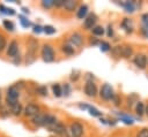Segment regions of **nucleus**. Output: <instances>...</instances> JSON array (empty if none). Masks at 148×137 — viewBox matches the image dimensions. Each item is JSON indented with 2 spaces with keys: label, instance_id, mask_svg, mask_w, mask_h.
<instances>
[{
  "label": "nucleus",
  "instance_id": "nucleus-37",
  "mask_svg": "<svg viewBox=\"0 0 148 137\" xmlns=\"http://www.w3.org/2000/svg\"><path fill=\"white\" fill-rule=\"evenodd\" d=\"M112 101H113V104H114L116 106H119V105H120V101H121V99H120V97H119V96L114 94V97L112 98Z\"/></svg>",
  "mask_w": 148,
  "mask_h": 137
},
{
  "label": "nucleus",
  "instance_id": "nucleus-4",
  "mask_svg": "<svg viewBox=\"0 0 148 137\" xmlns=\"http://www.w3.org/2000/svg\"><path fill=\"white\" fill-rule=\"evenodd\" d=\"M83 131H84V128H83V125L80 122H73V123H71V127H69L71 137H82Z\"/></svg>",
  "mask_w": 148,
  "mask_h": 137
},
{
  "label": "nucleus",
  "instance_id": "nucleus-36",
  "mask_svg": "<svg viewBox=\"0 0 148 137\" xmlns=\"http://www.w3.org/2000/svg\"><path fill=\"white\" fill-rule=\"evenodd\" d=\"M20 18H21V24L24 26V28H28V26H30L31 25V23L25 18V17H23V16H20Z\"/></svg>",
  "mask_w": 148,
  "mask_h": 137
},
{
  "label": "nucleus",
  "instance_id": "nucleus-25",
  "mask_svg": "<svg viewBox=\"0 0 148 137\" xmlns=\"http://www.w3.org/2000/svg\"><path fill=\"white\" fill-rule=\"evenodd\" d=\"M0 12L3 13V14H7V15H14V14H15V10H14L13 8L5 7L3 5H0Z\"/></svg>",
  "mask_w": 148,
  "mask_h": 137
},
{
  "label": "nucleus",
  "instance_id": "nucleus-47",
  "mask_svg": "<svg viewBox=\"0 0 148 137\" xmlns=\"http://www.w3.org/2000/svg\"><path fill=\"white\" fill-rule=\"evenodd\" d=\"M51 137H57V136H51Z\"/></svg>",
  "mask_w": 148,
  "mask_h": 137
},
{
  "label": "nucleus",
  "instance_id": "nucleus-44",
  "mask_svg": "<svg viewBox=\"0 0 148 137\" xmlns=\"http://www.w3.org/2000/svg\"><path fill=\"white\" fill-rule=\"evenodd\" d=\"M145 114L148 116V105H147V106H146V108H145Z\"/></svg>",
  "mask_w": 148,
  "mask_h": 137
},
{
  "label": "nucleus",
  "instance_id": "nucleus-40",
  "mask_svg": "<svg viewBox=\"0 0 148 137\" xmlns=\"http://www.w3.org/2000/svg\"><path fill=\"white\" fill-rule=\"evenodd\" d=\"M32 31H34V33H40V32L43 31V26H40V25H35Z\"/></svg>",
  "mask_w": 148,
  "mask_h": 137
},
{
  "label": "nucleus",
  "instance_id": "nucleus-8",
  "mask_svg": "<svg viewBox=\"0 0 148 137\" xmlns=\"http://www.w3.org/2000/svg\"><path fill=\"white\" fill-rule=\"evenodd\" d=\"M68 41L71 43L72 46L80 47V46H82V44H83V37H82L81 33H79V32H74V33H72V35L69 36Z\"/></svg>",
  "mask_w": 148,
  "mask_h": 137
},
{
  "label": "nucleus",
  "instance_id": "nucleus-33",
  "mask_svg": "<svg viewBox=\"0 0 148 137\" xmlns=\"http://www.w3.org/2000/svg\"><path fill=\"white\" fill-rule=\"evenodd\" d=\"M141 22H142V25L148 28V13H145L141 15Z\"/></svg>",
  "mask_w": 148,
  "mask_h": 137
},
{
  "label": "nucleus",
  "instance_id": "nucleus-38",
  "mask_svg": "<svg viewBox=\"0 0 148 137\" xmlns=\"http://www.w3.org/2000/svg\"><path fill=\"white\" fill-rule=\"evenodd\" d=\"M69 93H71V86H69V84H65L62 94H65V96H68Z\"/></svg>",
  "mask_w": 148,
  "mask_h": 137
},
{
  "label": "nucleus",
  "instance_id": "nucleus-35",
  "mask_svg": "<svg viewBox=\"0 0 148 137\" xmlns=\"http://www.w3.org/2000/svg\"><path fill=\"white\" fill-rule=\"evenodd\" d=\"M6 47V38L3 35L0 33V52L3 51V48Z\"/></svg>",
  "mask_w": 148,
  "mask_h": 137
},
{
  "label": "nucleus",
  "instance_id": "nucleus-46",
  "mask_svg": "<svg viewBox=\"0 0 148 137\" xmlns=\"http://www.w3.org/2000/svg\"><path fill=\"white\" fill-rule=\"evenodd\" d=\"M0 100H1V93H0Z\"/></svg>",
  "mask_w": 148,
  "mask_h": 137
},
{
  "label": "nucleus",
  "instance_id": "nucleus-1",
  "mask_svg": "<svg viewBox=\"0 0 148 137\" xmlns=\"http://www.w3.org/2000/svg\"><path fill=\"white\" fill-rule=\"evenodd\" d=\"M18 97H20V91H18V89H17L15 85L8 87V90H7V96H6V104H7V106L10 107V106H13L14 104H16Z\"/></svg>",
  "mask_w": 148,
  "mask_h": 137
},
{
  "label": "nucleus",
  "instance_id": "nucleus-21",
  "mask_svg": "<svg viewBox=\"0 0 148 137\" xmlns=\"http://www.w3.org/2000/svg\"><path fill=\"white\" fill-rule=\"evenodd\" d=\"M52 91H53L54 97H61L62 96V89H61L60 84H58V83L52 85Z\"/></svg>",
  "mask_w": 148,
  "mask_h": 137
},
{
  "label": "nucleus",
  "instance_id": "nucleus-41",
  "mask_svg": "<svg viewBox=\"0 0 148 137\" xmlns=\"http://www.w3.org/2000/svg\"><path fill=\"white\" fill-rule=\"evenodd\" d=\"M113 36V29H112V25L109 24L108 25V37H112Z\"/></svg>",
  "mask_w": 148,
  "mask_h": 137
},
{
  "label": "nucleus",
  "instance_id": "nucleus-13",
  "mask_svg": "<svg viewBox=\"0 0 148 137\" xmlns=\"http://www.w3.org/2000/svg\"><path fill=\"white\" fill-rule=\"evenodd\" d=\"M87 14H88V6L87 5H82L79 7V10L76 12V17L80 18V20H83L87 17Z\"/></svg>",
  "mask_w": 148,
  "mask_h": 137
},
{
  "label": "nucleus",
  "instance_id": "nucleus-28",
  "mask_svg": "<svg viewBox=\"0 0 148 137\" xmlns=\"http://www.w3.org/2000/svg\"><path fill=\"white\" fill-rule=\"evenodd\" d=\"M36 92L38 94H40V96H46L47 94V87H46V85H39V86H37Z\"/></svg>",
  "mask_w": 148,
  "mask_h": 137
},
{
  "label": "nucleus",
  "instance_id": "nucleus-26",
  "mask_svg": "<svg viewBox=\"0 0 148 137\" xmlns=\"http://www.w3.org/2000/svg\"><path fill=\"white\" fill-rule=\"evenodd\" d=\"M119 116H120V120L125 123V124H133V119L132 117H130V116H127V115H124V114H118Z\"/></svg>",
  "mask_w": 148,
  "mask_h": 137
},
{
  "label": "nucleus",
  "instance_id": "nucleus-42",
  "mask_svg": "<svg viewBox=\"0 0 148 137\" xmlns=\"http://www.w3.org/2000/svg\"><path fill=\"white\" fill-rule=\"evenodd\" d=\"M64 0H54V6L56 7H60V6H64Z\"/></svg>",
  "mask_w": 148,
  "mask_h": 137
},
{
  "label": "nucleus",
  "instance_id": "nucleus-22",
  "mask_svg": "<svg viewBox=\"0 0 148 137\" xmlns=\"http://www.w3.org/2000/svg\"><path fill=\"white\" fill-rule=\"evenodd\" d=\"M61 51L65 53V54H67V55H72V54H74V47L72 46V45H68V44H64L62 46H61Z\"/></svg>",
  "mask_w": 148,
  "mask_h": 137
},
{
  "label": "nucleus",
  "instance_id": "nucleus-9",
  "mask_svg": "<svg viewBox=\"0 0 148 137\" xmlns=\"http://www.w3.org/2000/svg\"><path fill=\"white\" fill-rule=\"evenodd\" d=\"M96 22H97V16H96L94 13H91V14H89V15L84 18V21H83V26H84V29L90 30V29H92V28L95 26Z\"/></svg>",
  "mask_w": 148,
  "mask_h": 137
},
{
  "label": "nucleus",
  "instance_id": "nucleus-2",
  "mask_svg": "<svg viewBox=\"0 0 148 137\" xmlns=\"http://www.w3.org/2000/svg\"><path fill=\"white\" fill-rule=\"evenodd\" d=\"M99 97L103 99V100H112V98L114 97V92H113V87L105 83L102 85L101 90H99Z\"/></svg>",
  "mask_w": 148,
  "mask_h": 137
},
{
  "label": "nucleus",
  "instance_id": "nucleus-6",
  "mask_svg": "<svg viewBox=\"0 0 148 137\" xmlns=\"http://www.w3.org/2000/svg\"><path fill=\"white\" fill-rule=\"evenodd\" d=\"M39 112H40L39 106L36 105V104H32V102L31 104H28L24 107V109H23V114L25 116H28V117H34L35 115L39 114Z\"/></svg>",
  "mask_w": 148,
  "mask_h": 137
},
{
  "label": "nucleus",
  "instance_id": "nucleus-16",
  "mask_svg": "<svg viewBox=\"0 0 148 137\" xmlns=\"http://www.w3.org/2000/svg\"><path fill=\"white\" fill-rule=\"evenodd\" d=\"M121 28L126 31V32H132L133 31V24L132 21L130 18H124L121 22Z\"/></svg>",
  "mask_w": 148,
  "mask_h": 137
},
{
  "label": "nucleus",
  "instance_id": "nucleus-18",
  "mask_svg": "<svg viewBox=\"0 0 148 137\" xmlns=\"http://www.w3.org/2000/svg\"><path fill=\"white\" fill-rule=\"evenodd\" d=\"M132 54H133V48L131 46H128V45L121 46V56L123 58H130V56H132Z\"/></svg>",
  "mask_w": 148,
  "mask_h": 137
},
{
  "label": "nucleus",
  "instance_id": "nucleus-39",
  "mask_svg": "<svg viewBox=\"0 0 148 137\" xmlns=\"http://www.w3.org/2000/svg\"><path fill=\"white\" fill-rule=\"evenodd\" d=\"M141 33H142V36L143 37H146V38H148V28H146V26H141Z\"/></svg>",
  "mask_w": 148,
  "mask_h": 137
},
{
  "label": "nucleus",
  "instance_id": "nucleus-23",
  "mask_svg": "<svg viewBox=\"0 0 148 137\" xmlns=\"http://www.w3.org/2000/svg\"><path fill=\"white\" fill-rule=\"evenodd\" d=\"M91 31H92V35L94 36H103L104 35V28L101 26V25H95L91 29Z\"/></svg>",
  "mask_w": 148,
  "mask_h": 137
},
{
  "label": "nucleus",
  "instance_id": "nucleus-34",
  "mask_svg": "<svg viewBox=\"0 0 148 137\" xmlns=\"http://www.w3.org/2000/svg\"><path fill=\"white\" fill-rule=\"evenodd\" d=\"M136 137H148V128L141 129V130L136 134Z\"/></svg>",
  "mask_w": 148,
  "mask_h": 137
},
{
  "label": "nucleus",
  "instance_id": "nucleus-31",
  "mask_svg": "<svg viewBox=\"0 0 148 137\" xmlns=\"http://www.w3.org/2000/svg\"><path fill=\"white\" fill-rule=\"evenodd\" d=\"M99 46H101V51H102V52H108V51L111 50V46H110V44H109L108 41H102V43H99Z\"/></svg>",
  "mask_w": 148,
  "mask_h": 137
},
{
  "label": "nucleus",
  "instance_id": "nucleus-43",
  "mask_svg": "<svg viewBox=\"0 0 148 137\" xmlns=\"http://www.w3.org/2000/svg\"><path fill=\"white\" fill-rule=\"evenodd\" d=\"M98 43H99V41H98L96 38H91V39H90V44H91V45H97Z\"/></svg>",
  "mask_w": 148,
  "mask_h": 137
},
{
  "label": "nucleus",
  "instance_id": "nucleus-10",
  "mask_svg": "<svg viewBox=\"0 0 148 137\" xmlns=\"http://www.w3.org/2000/svg\"><path fill=\"white\" fill-rule=\"evenodd\" d=\"M18 53V44L16 40H12L7 47V55L10 58H15Z\"/></svg>",
  "mask_w": 148,
  "mask_h": 137
},
{
  "label": "nucleus",
  "instance_id": "nucleus-19",
  "mask_svg": "<svg viewBox=\"0 0 148 137\" xmlns=\"http://www.w3.org/2000/svg\"><path fill=\"white\" fill-rule=\"evenodd\" d=\"M121 6L124 7V9L127 12V13H133L135 10V5L133 1H125V2H121Z\"/></svg>",
  "mask_w": 148,
  "mask_h": 137
},
{
  "label": "nucleus",
  "instance_id": "nucleus-27",
  "mask_svg": "<svg viewBox=\"0 0 148 137\" xmlns=\"http://www.w3.org/2000/svg\"><path fill=\"white\" fill-rule=\"evenodd\" d=\"M40 5H42L43 8L49 9V8H51L52 6H54V0H43V1L40 2Z\"/></svg>",
  "mask_w": 148,
  "mask_h": 137
},
{
  "label": "nucleus",
  "instance_id": "nucleus-15",
  "mask_svg": "<svg viewBox=\"0 0 148 137\" xmlns=\"http://www.w3.org/2000/svg\"><path fill=\"white\" fill-rule=\"evenodd\" d=\"M76 6H77V2H76L75 0H66V1L64 2V6H62V7H64L67 12H73V10H75Z\"/></svg>",
  "mask_w": 148,
  "mask_h": 137
},
{
  "label": "nucleus",
  "instance_id": "nucleus-45",
  "mask_svg": "<svg viewBox=\"0 0 148 137\" xmlns=\"http://www.w3.org/2000/svg\"><path fill=\"white\" fill-rule=\"evenodd\" d=\"M23 12H24V13H29V10H28L27 8H23Z\"/></svg>",
  "mask_w": 148,
  "mask_h": 137
},
{
  "label": "nucleus",
  "instance_id": "nucleus-14",
  "mask_svg": "<svg viewBox=\"0 0 148 137\" xmlns=\"http://www.w3.org/2000/svg\"><path fill=\"white\" fill-rule=\"evenodd\" d=\"M58 121H57V117L54 116V115H50V114H46V116H45V122H44V125H46L49 129L51 128V127H53L56 123H57Z\"/></svg>",
  "mask_w": 148,
  "mask_h": 137
},
{
  "label": "nucleus",
  "instance_id": "nucleus-11",
  "mask_svg": "<svg viewBox=\"0 0 148 137\" xmlns=\"http://www.w3.org/2000/svg\"><path fill=\"white\" fill-rule=\"evenodd\" d=\"M45 116H46V114H42V113H39V114L35 115L34 117H31V123H32L34 125H36V127L44 125V122H45Z\"/></svg>",
  "mask_w": 148,
  "mask_h": 137
},
{
  "label": "nucleus",
  "instance_id": "nucleus-12",
  "mask_svg": "<svg viewBox=\"0 0 148 137\" xmlns=\"http://www.w3.org/2000/svg\"><path fill=\"white\" fill-rule=\"evenodd\" d=\"M50 130L53 131V132H56V134H58V135H62V134L66 132V127L61 122H57L53 127L50 128Z\"/></svg>",
  "mask_w": 148,
  "mask_h": 137
},
{
  "label": "nucleus",
  "instance_id": "nucleus-24",
  "mask_svg": "<svg viewBox=\"0 0 148 137\" xmlns=\"http://www.w3.org/2000/svg\"><path fill=\"white\" fill-rule=\"evenodd\" d=\"M2 24H3L5 29L8 30V31H14V29H15L14 23H13L12 21H9V20H5V21L2 22Z\"/></svg>",
  "mask_w": 148,
  "mask_h": 137
},
{
  "label": "nucleus",
  "instance_id": "nucleus-3",
  "mask_svg": "<svg viewBox=\"0 0 148 137\" xmlns=\"http://www.w3.org/2000/svg\"><path fill=\"white\" fill-rule=\"evenodd\" d=\"M42 59L45 62H52L54 60V50L51 45L45 44L42 47Z\"/></svg>",
  "mask_w": 148,
  "mask_h": 137
},
{
  "label": "nucleus",
  "instance_id": "nucleus-29",
  "mask_svg": "<svg viewBox=\"0 0 148 137\" xmlns=\"http://www.w3.org/2000/svg\"><path fill=\"white\" fill-rule=\"evenodd\" d=\"M43 32H45L46 35H53L56 33V29L52 25H45L43 26Z\"/></svg>",
  "mask_w": 148,
  "mask_h": 137
},
{
  "label": "nucleus",
  "instance_id": "nucleus-5",
  "mask_svg": "<svg viewBox=\"0 0 148 137\" xmlns=\"http://www.w3.org/2000/svg\"><path fill=\"white\" fill-rule=\"evenodd\" d=\"M83 91H84L86 96L91 97V98H92V97H96V96H97V92H98L97 85H96L92 81H87V83L84 84Z\"/></svg>",
  "mask_w": 148,
  "mask_h": 137
},
{
  "label": "nucleus",
  "instance_id": "nucleus-7",
  "mask_svg": "<svg viewBox=\"0 0 148 137\" xmlns=\"http://www.w3.org/2000/svg\"><path fill=\"white\" fill-rule=\"evenodd\" d=\"M147 56L145 55V54H142V53H139V54H136L135 56H134V59H133V62H134V64L139 68V69H145L146 67H147Z\"/></svg>",
  "mask_w": 148,
  "mask_h": 137
},
{
  "label": "nucleus",
  "instance_id": "nucleus-17",
  "mask_svg": "<svg viewBox=\"0 0 148 137\" xmlns=\"http://www.w3.org/2000/svg\"><path fill=\"white\" fill-rule=\"evenodd\" d=\"M10 112H12V114H14V115H21L22 114V112H23V108H22V105H21V102H16V104H14L13 106H10Z\"/></svg>",
  "mask_w": 148,
  "mask_h": 137
},
{
  "label": "nucleus",
  "instance_id": "nucleus-30",
  "mask_svg": "<svg viewBox=\"0 0 148 137\" xmlns=\"http://www.w3.org/2000/svg\"><path fill=\"white\" fill-rule=\"evenodd\" d=\"M111 52H112L113 56H116V58L121 56V46H114V47H112Z\"/></svg>",
  "mask_w": 148,
  "mask_h": 137
},
{
  "label": "nucleus",
  "instance_id": "nucleus-32",
  "mask_svg": "<svg viewBox=\"0 0 148 137\" xmlns=\"http://www.w3.org/2000/svg\"><path fill=\"white\" fill-rule=\"evenodd\" d=\"M89 113H90V115H92V116H101L102 115V112H99L98 109H96L95 107H89Z\"/></svg>",
  "mask_w": 148,
  "mask_h": 137
},
{
  "label": "nucleus",
  "instance_id": "nucleus-20",
  "mask_svg": "<svg viewBox=\"0 0 148 137\" xmlns=\"http://www.w3.org/2000/svg\"><path fill=\"white\" fill-rule=\"evenodd\" d=\"M145 108H146L145 104H143L142 101H138L136 105H135V113H136L139 116H142V115L145 114Z\"/></svg>",
  "mask_w": 148,
  "mask_h": 137
}]
</instances>
